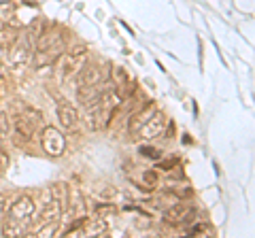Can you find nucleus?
Segmentation results:
<instances>
[{
    "label": "nucleus",
    "instance_id": "f03ea898",
    "mask_svg": "<svg viewBox=\"0 0 255 238\" xmlns=\"http://www.w3.org/2000/svg\"><path fill=\"white\" fill-rule=\"evenodd\" d=\"M87 62V47L85 45H75L66 55L62 58V64H60V73L62 79H73L77 77V73L85 66Z\"/></svg>",
    "mask_w": 255,
    "mask_h": 238
},
{
    "label": "nucleus",
    "instance_id": "f8f14e48",
    "mask_svg": "<svg viewBox=\"0 0 255 238\" xmlns=\"http://www.w3.org/2000/svg\"><path fill=\"white\" fill-rule=\"evenodd\" d=\"M58 121L62 128H66V130H73L77 121H79V113H77V109L73 105H68V102H62V105L58 107Z\"/></svg>",
    "mask_w": 255,
    "mask_h": 238
},
{
    "label": "nucleus",
    "instance_id": "5701e85b",
    "mask_svg": "<svg viewBox=\"0 0 255 238\" xmlns=\"http://www.w3.org/2000/svg\"><path fill=\"white\" fill-rule=\"evenodd\" d=\"M151 226V221L145 219V221H136V228H149Z\"/></svg>",
    "mask_w": 255,
    "mask_h": 238
},
{
    "label": "nucleus",
    "instance_id": "7ed1b4c3",
    "mask_svg": "<svg viewBox=\"0 0 255 238\" xmlns=\"http://www.w3.org/2000/svg\"><path fill=\"white\" fill-rule=\"evenodd\" d=\"M41 147H43V151L51 157L64 155V151H66L64 134L58 128H53V125H47V128H43V132H41Z\"/></svg>",
    "mask_w": 255,
    "mask_h": 238
},
{
    "label": "nucleus",
    "instance_id": "9d476101",
    "mask_svg": "<svg viewBox=\"0 0 255 238\" xmlns=\"http://www.w3.org/2000/svg\"><path fill=\"white\" fill-rule=\"evenodd\" d=\"M49 192H51V200H53V206L58 209L60 215H64V213L68 211V192H70V187L66 183H53L49 187Z\"/></svg>",
    "mask_w": 255,
    "mask_h": 238
},
{
    "label": "nucleus",
    "instance_id": "1a4fd4ad",
    "mask_svg": "<svg viewBox=\"0 0 255 238\" xmlns=\"http://www.w3.org/2000/svg\"><path fill=\"white\" fill-rule=\"evenodd\" d=\"M155 111H157V109H155L153 102H147V105H145V107H140V109L136 111V113H132L130 121H128V132H130L132 136H136L138 130L142 128V123H145L147 119L155 113Z\"/></svg>",
    "mask_w": 255,
    "mask_h": 238
},
{
    "label": "nucleus",
    "instance_id": "4be33fe9",
    "mask_svg": "<svg viewBox=\"0 0 255 238\" xmlns=\"http://www.w3.org/2000/svg\"><path fill=\"white\" fill-rule=\"evenodd\" d=\"M174 166H179V160H177V157H170V160H162L155 166V168H159V170H172Z\"/></svg>",
    "mask_w": 255,
    "mask_h": 238
},
{
    "label": "nucleus",
    "instance_id": "f257e3e1",
    "mask_svg": "<svg viewBox=\"0 0 255 238\" xmlns=\"http://www.w3.org/2000/svg\"><path fill=\"white\" fill-rule=\"evenodd\" d=\"M41 125H43V115L34 109H26L23 113L13 117L15 138L19 142H30L32 136L36 134V130H41Z\"/></svg>",
    "mask_w": 255,
    "mask_h": 238
},
{
    "label": "nucleus",
    "instance_id": "412c9836",
    "mask_svg": "<svg viewBox=\"0 0 255 238\" xmlns=\"http://www.w3.org/2000/svg\"><path fill=\"white\" fill-rule=\"evenodd\" d=\"M9 206H11V198L6 194H0V217H4L9 213Z\"/></svg>",
    "mask_w": 255,
    "mask_h": 238
},
{
    "label": "nucleus",
    "instance_id": "423d86ee",
    "mask_svg": "<svg viewBox=\"0 0 255 238\" xmlns=\"http://www.w3.org/2000/svg\"><path fill=\"white\" fill-rule=\"evenodd\" d=\"M194 217H196V209L191 204H185V202L172 204L170 209L164 213L166 224H170V226H187L189 221H196Z\"/></svg>",
    "mask_w": 255,
    "mask_h": 238
},
{
    "label": "nucleus",
    "instance_id": "20e7f679",
    "mask_svg": "<svg viewBox=\"0 0 255 238\" xmlns=\"http://www.w3.org/2000/svg\"><path fill=\"white\" fill-rule=\"evenodd\" d=\"M34 211H36V202L32 200V196L21 194V196L15 198V200H11L9 213H6L4 217L17 219V221H21V224H26V226H28V219L34 217Z\"/></svg>",
    "mask_w": 255,
    "mask_h": 238
},
{
    "label": "nucleus",
    "instance_id": "6ab92c4d",
    "mask_svg": "<svg viewBox=\"0 0 255 238\" xmlns=\"http://www.w3.org/2000/svg\"><path fill=\"white\" fill-rule=\"evenodd\" d=\"M147 192H153V189L157 187V172L155 170H145V174H142V185Z\"/></svg>",
    "mask_w": 255,
    "mask_h": 238
},
{
    "label": "nucleus",
    "instance_id": "2eb2a0df",
    "mask_svg": "<svg viewBox=\"0 0 255 238\" xmlns=\"http://www.w3.org/2000/svg\"><path fill=\"white\" fill-rule=\"evenodd\" d=\"M68 209H73V213H79V215H83L85 213V198L81 194V189H70L68 192Z\"/></svg>",
    "mask_w": 255,
    "mask_h": 238
},
{
    "label": "nucleus",
    "instance_id": "f3484780",
    "mask_svg": "<svg viewBox=\"0 0 255 238\" xmlns=\"http://www.w3.org/2000/svg\"><path fill=\"white\" fill-rule=\"evenodd\" d=\"M60 230V221L58 219H51V221H45V224H41V228H36L34 232H32V236H55Z\"/></svg>",
    "mask_w": 255,
    "mask_h": 238
},
{
    "label": "nucleus",
    "instance_id": "ddd939ff",
    "mask_svg": "<svg viewBox=\"0 0 255 238\" xmlns=\"http://www.w3.org/2000/svg\"><path fill=\"white\" fill-rule=\"evenodd\" d=\"M26 232H28V226L11 217H6L4 224L0 226V236H23Z\"/></svg>",
    "mask_w": 255,
    "mask_h": 238
},
{
    "label": "nucleus",
    "instance_id": "6e6552de",
    "mask_svg": "<svg viewBox=\"0 0 255 238\" xmlns=\"http://www.w3.org/2000/svg\"><path fill=\"white\" fill-rule=\"evenodd\" d=\"M105 77H102V70L98 64L94 62H85V66L77 73V87L81 85H96V83H102Z\"/></svg>",
    "mask_w": 255,
    "mask_h": 238
},
{
    "label": "nucleus",
    "instance_id": "9b49d317",
    "mask_svg": "<svg viewBox=\"0 0 255 238\" xmlns=\"http://www.w3.org/2000/svg\"><path fill=\"white\" fill-rule=\"evenodd\" d=\"M105 90H107V87H102V83H96V85H81V87H77V100H79V105H83V107L94 105V102L100 98V94L105 92Z\"/></svg>",
    "mask_w": 255,
    "mask_h": 238
},
{
    "label": "nucleus",
    "instance_id": "aec40b11",
    "mask_svg": "<svg viewBox=\"0 0 255 238\" xmlns=\"http://www.w3.org/2000/svg\"><path fill=\"white\" fill-rule=\"evenodd\" d=\"M138 153H140L142 157H149V160H159V157H162V151H157V149L151 147V145H142V147L138 149Z\"/></svg>",
    "mask_w": 255,
    "mask_h": 238
},
{
    "label": "nucleus",
    "instance_id": "4468645a",
    "mask_svg": "<svg viewBox=\"0 0 255 238\" xmlns=\"http://www.w3.org/2000/svg\"><path fill=\"white\" fill-rule=\"evenodd\" d=\"M17 36H19V30L17 28H13V26L0 28V49L9 51L11 47H13V43L17 41Z\"/></svg>",
    "mask_w": 255,
    "mask_h": 238
},
{
    "label": "nucleus",
    "instance_id": "a211bd4d",
    "mask_svg": "<svg viewBox=\"0 0 255 238\" xmlns=\"http://www.w3.org/2000/svg\"><path fill=\"white\" fill-rule=\"evenodd\" d=\"M94 213L102 219H109L111 215H115V206L111 202H102V204H94Z\"/></svg>",
    "mask_w": 255,
    "mask_h": 238
},
{
    "label": "nucleus",
    "instance_id": "dca6fc26",
    "mask_svg": "<svg viewBox=\"0 0 255 238\" xmlns=\"http://www.w3.org/2000/svg\"><path fill=\"white\" fill-rule=\"evenodd\" d=\"M83 228H85V232H87V234L100 236V234H105V232H107V219H102V217H98V215H96L94 219L85 221V224H83Z\"/></svg>",
    "mask_w": 255,
    "mask_h": 238
},
{
    "label": "nucleus",
    "instance_id": "39448f33",
    "mask_svg": "<svg viewBox=\"0 0 255 238\" xmlns=\"http://www.w3.org/2000/svg\"><path fill=\"white\" fill-rule=\"evenodd\" d=\"M32 53H34V41H32L28 34H21V32H19L17 41H15L13 47L9 49V60H11V64H15V66L28 64V62L32 60Z\"/></svg>",
    "mask_w": 255,
    "mask_h": 238
},
{
    "label": "nucleus",
    "instance_id": "0eeeda50",
    "mask_svg": "<svg viewBox=\"0 0 255 238\" xmlns=\"http://www.w3.org/2000/svg\"><path fill=\"white\" fill-rule=\"evenodd\" d=\"M164 125H166V115L162 113V111H155V113L142 123L138 134L142 138H155V136H159V134H164Z\"/></svg>",
    "mask_w": 255,
    "mask_h": 238
}]
</instances>
